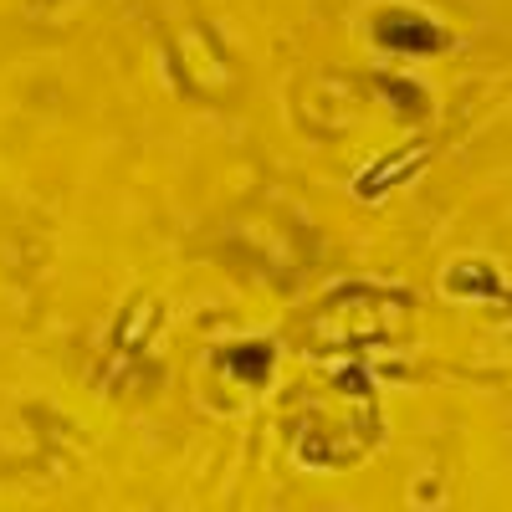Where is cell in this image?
<instances>
[{"label": "cell", "mask_w": 512, "mask_h": 512, "mask_svg": "<svg viewBox=\"0 0 512 512\" xmlns=\"http://www.w3.org/2000/svg\"><path fill=\"white\" fill-rule=\"evenodd\" d=\"M384 21H390V16H384ZM384 41H410V31L400 26V16H395L390 26H384ZM415 41H420V47H431V41H436V31H420Z\"/></svg>", "instance_id": "cell-1"}]
</instances>
